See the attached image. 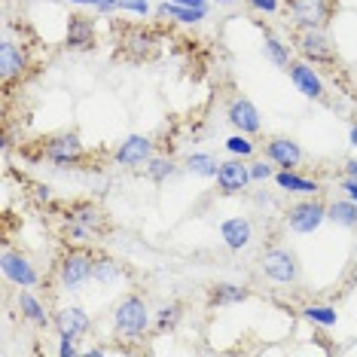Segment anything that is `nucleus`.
<instances>
[{
  "label": "nucleus",
  "mask_w": 357,
  "mask_h": 357,
  "mask_svg": "<svg viewBox=\"0 0 357 357\" xmlns=\"http://www.w3.org/2000/svg\"><path fill=\"white\" fill-rule=\"evenodd\" d=\"M107 229H110L107 214H104L95 202H77V205L68 208V226H64V235H68V238L95 241Z\"/></svg>",
  "instance_id": "obj_1"
},
{
  "label": "nucleus",
  "mask_w": 357,
  "mask_h": 357,
  "mask_svg": "<svg viewBox=\"0 0 357 357\" xmlns=\"http://www.w3.org/2000/svg\"><path fill=\"white\" fill-rule=\"evenodd\" d=\"M113 324H116V333H123L126 339H141L150 327L147 303H144L141 296L128 294L123 303L113 308Z\"/></svg>",
  "instance_id": "obj_2"
},
{
  "label": "nucleus",
  "mask_w": 357,
  "mask_h": 357,
  "mask_svg": "<svg viewBox=\"0 0 357 357\" xmlns=\"http://www.w3.org/2000/svg\"><path fill=\"white\" fill-rule=\"evenodd\" d=\"M92 269H95V254L86 248H70L68 254L61 257L59 263V281L61 287L68 290H77L79 284H86L92 278Z\"/></svg>",
  "instance_id": "obj_3"
},
{
  "label": "nucleus",
  "mask_w": 357,
  "mask_h": 357,
  "mask_svg": "<svg viewBox=\"0 0 357 357\" xmlns=\"http://www.w3.org/2000/svg\"><path fill=\"white\" fill-rule=\"evenodd\" d=\"M287 10L299 31H321L333 15V0H287Z\"/></svg>",
  "instance_id": "obj_4"
},
{
  "label": "nucleus",
  "mask_w": 357,
  "mask_h": 357,
  "mask_svg": "<svg viewBox=\"0 0 357 357\" xmlns=\"http://www.w3.org/2000/svg\"><path fill=\"white\" fill-rule=\"evenodd\" d=\"M43 153H46V159L50 162H55V165H74V162H79L86 156L83 141H79L77 132H61V135L50 137Z\"/></svg>",
  "instance_id": "obj_5"
},
{
  "label": "nucleus",
  "mask_w": 357,
  "mask_h": 357,
  "mask_svg": "<svg viewBox=\"0 0 357 357\" xmlns=\"http://www.w3.org/2000/svg\"><path fill=\"white\" fill-rule=\"evenodd\" d=\"M324 220H327V205L318 202V199L299 202V205H294V208H290V214H287V226L294 232H303V235L314 232Z\"/></svg>",
  "instance_id": "obj_6"
},
{
  "label": "nucleus",
  "mask_w": 357,
  "mask_h": 357,
  "mask_svg": "<svg viewBox=\"0 0 357 357\" xmlns=\"http://www.w3.org/2000/svg\"><path fill=\"white\" fill-rule=\"evenodd\" d=\"M263 272L269 275L272 281L278 284H290L299 278V266H296V257L284 248H272L263 254Z\"/></svg>",
  "instance_id": "obj_7"
},
{
  "label": "nucleus",
  "mask_w": 357,
  "mask_h": 357,
  "mask_svg": "<svg viewBox=\"0 0 357 357\" xmlns=\"http://www.w3.org/2000/svg\"><path fill=\"white\" fill-rule=\"evenodd\" d=\"M296 50L303 52L305 61H314V64H333L336 61L333 46H330V40L324 37V31H299L296 34Z\"/></svg>",
  "instance_id": "obj_8"
},
{
  "label": "nucleus",
  "mask_w": 357,
  "mask_h": 357,
  "mask_svg": "<svg viewBox=\"0 0 357 357\" xmlns=\"http://www.w3.org/2000/svg\"><path fill=\"white\" fill-rule=\"evenodd\" d=\"M248 183H250V168L241 159L220 162V172H217V186H220V192L235 196V192L248 190Z\"/></svg>",
  "instance_id": "obj_9"
},
{
  "label": "nucleus",
  "mask_w": 357,
  "mask_h": 357,
  "mask_svg": "<svg viewBox=\"0 0 357 357\" xmlns=\"http://www.w3.org/2000/svg\"><path fill=\"white\" fill-rule=\"evenodd\" d=\"M55 330H59V336H70V339H79L86 336L89 327H92V321H89V314L83 312L79 305H68V308H59L55 312Z\"/></svg>",
  "instance_id": "obj_10"
},
{
  "label": "nucleus",
  "mask_w": 357,
  "mask_h": 357,
  "mask_svg": "<svg viewBox=\"0 0 357 357\" xmlns=\"http://www.w3.org/2000/svg\"><path fill=\"white\" fill-rule=\"evenodd\" d=\"M153 159V141L144 135H132L123 141V147L116 150V162L126 168H137V165H147Z\"/></svg>",
  "instance_id": "obj_11"
},
{
  "label": "nucleus",
  "mask_w": 357,
  "mask_h": 357,
  "mask_svg": "<svg viewBox=\"0 0 357 357\" xmlns=\"http://www.w3.org/2000/svg\"><path fill=\"white\" fill-rule=\"evenodd\" d=\"M3 275L10 278L13 284H19V287H34L37 284V272L34 266L28 263V257L22 254H13V250H3Z\"/></svg>",
  "instance_id": "obj_12"
},
{
  "label": "nucleus",
  "mask_w": 357,
  "mask_h": 357,
  "mask_svg": "<svg viewBox=\"0 0 357 357\" xmlns=\"http://www.w3.org/2000/svg\"><path fill=\"white\" fill-rule=\"evenodd\" d=\"M287 70H290L294 86L305 98H324V83H321V77L314 74V68H308V61H290Z\"/></svg>",
  "instance_id": "obj_13"
},
{
  "label": "nucleus",
  "mask_w": 357,
  "mask_h": 357,
  "mask_svg": "<svg viewBox=\"0 0 357 357\" xmlns=\"http://www.w3.org/2000/svg\"><path fill=\"white\" fill-rule=\"evenodd\" d=\"M266 159L281 168H296L299 162H303V150H299V144L290 141V137H275V141L266 144Z\"/></svg>",
  "instance_id": "obj_14"
},
{
  "label": "nucleus",
  "mask_w": 357,
  "mask_h": 357,
  "mask_svg": "<svg viewBox=\"0 0 357 357\" xmlns=\"http://www.w3.org/2000/svg\"><path fill=\"white\" fill-rule=\"evenodd\" d=\"M25 68H28L25 52L15 43H10V40H3V43H0V77H3V83H13L15 77H22Z\"/></svg>",
  "instance_id": "obj_15"
},
{
  "label": "nucleus",
  "mask_w": 357,
  "mask_h": 357,
  "mask_svg": "<svg viewBox=\"0 0 357 357\" xmlns=\"http://www.w3.org/2000/svg\"><path fill=\"white\" fill-rule=\"evenodd\" d=\"M229 123L238 128L241 135H257L259 132V113L248 98H235L229 104Z\"/></svg>",
  "instance_id": "obj_16"
},
{
  "label": "nucleus",
  "mask_w": 357,
  "mask_h": 357,
  "mask_svg": "<svg viewBox=\"0 0 357 357\" xmlns=\"http://www.w3.org/2000/svg\"><path fill=\"white\" fill-rule=\"evenodd\" d=\"M68 46L70 50H92L95 46V22L86 15H70L68 22Z\"/></svg>",
  "instance_id": "obj_17"
},
{
  "label": "nucleus",
  "mask_w": 357,
  "mask_h": 357,
  "mask_svg": "<svg viewBox=\"0 0 357 357\" xmlns=\"http://www.w3.org/2000/svg\"><path fill=\"white\" fill-rule=\"evenodd\" d=\"M220 235L226 241V248L232 250H241L250 245V235H254V226H250V220H245V217H232V220H226L220 226Z\"/></svg>",
  "instance_id": "obj_18"
},
{
  "label": "nucleus",
  "mask_w": 357,
  "mask_h": 357,
  "mask_svg": "<svg viewBox=\"0 0 357 357\" xmlns=\"http://www.w3.org/2000/svg\"><path fill=\"white\" fill-rule=\"evenodd\" d=\"M119 43H123V50L132 55V59H150L153 50H156V37H153L150 31H144V28L128 31Z\"/></svg>",
  "instance_id": "obj_19"
},
{
  "label": "nucleus",
  "mask_w": 357,
  "mask_h": 357,
  "mask_svg": "<svg viewBox=\"0 0 357 357\" xmlns=\"http://www.w3.org/2000/svg\"><path fill=\"white\" fill-rule=\"evenodd\" d=\"M92 278L98 284H119L126 278V269L110 257H95V269H92Z\"/></svg>",
  "instance_id": "obj_20"
},
{
  "label": "nucleus",
  "mask_w": 357,
  "mask_h": 357,
  "mask_svg": "<svg viewBox=\"0 0 357 357\" xmlns=\"http://www.w3.org/2000/svg\"><path fill=\"white\" fill-rule=\"evenodd\" d=\"M19 308H22V318L31 321L34 327H46V324H50V314H46V308L40 305V299L31 296L28 290H22V294H19Z\"/></svg>",
  "instance_id": "obj_21"
},
{
  "label": "nucleus",
  "mask_w": 357,
  "mask_h": 357,
  "mask_svg": "<svg viewBox=\"0 0 357 357\" xmlns=\"http://www.w3.org/2000/svg\"><path fill=\"white\" fill-rule=\"evenodd\" d=\"M278 181V186L281 190H290V192H303V196H312V192H318L321 186L314 183V181H305V177H299V174H294V168H284V172L275 177Z\"/></svg>",
  "instance_id": "obj_22"
},
{
  "label": "nucleus",
  "mask_w": 357,
  "mask_h": 357,
  "mask_svg": "<svg viewBox=\"0 0 357 357\" xmlns=\"http://www.w3.org/2000/svg\"><path fill=\"white\" fill-rule=\"evenodd\" d=\"M162 19H174V22H202L205 19V10H192V6H181V3H159L156 10Z\"/></svg>",
  "instance_id": "obj_23"
},
{
  "label": "nucleus",
  "mask_w": 357,
  "mask_h": 357,
  "mask_svg": "<svg viewBox=\"0 0 357 357\" xmlns=\"http://www.w3.org/2000/svg\"><path fill=\"white\" fill-rule=\"evenodd\" d=\"M327 217L339 226H357V202H333L327 205Z\"/></svg>",
  "instance_id": "obj_24"
},
{
  "label": "nucleus",
  "mask_w": 357,
  "mask_h": 357,
  "mask_svg": "<svg viewBox=\"0 0 357 357\" xmlns=\"http://www.w3.org/2000/svg\"><path fill=\"white\" fill-rule=\"evenodd\" d=\"M186 168H190L192 174H199V177H217L220 162H217L214 156H208V153H192V156L186 159Z\"/></svg>",
  "instance_id": "obj_25"
},
{
  "label": "nucleus",
  "mask_w": 357,
  "mask_h": 357,
  "mask_svg": "<svg viewBox=\"0 0 357 357\" xmlns=\"http://www.w3.org/2000/svg\"><path fill=\"white\" fill-rule=\"evenodd\" d=\"M241 299H248V290L238 287V284H217V290L211 294V303H217V305L241 303Z\"/></svg>",
  "instance_id": "obj_26"
},
{
  "label": "nucleus",
  "mask_w": 357,
  "mask_h": 357,
  "mask_svg": "<svg viewBox=\"0 0 357 357\" xmlns=\"http://www.w3.org/2000/svg\"><path fill=\"white\" fill-rule=\"evenodd\" d=\"M147 174H150V181H156V183L168 181V177L174 174V162L165 159V156H153V159L147 162Z\"/></svg>",
  "instance_id": "obj_27"
},
{
  "label": "nucleus",
  "mask_w": 357,
  "mask_h": 357,
  "mask_svg": "<svg viewBox=\"0 0 357 357\" xmlns=\"http://www.w3.org/2000/svg\"><path fill=\"white\" fill-rule=\"evenodd\" d=\"M266 55H269L278 68H287V64H290V52L284 50V43L275 34H269V31H266Z\"/></svg>",
  "instance_id": "obj_28"
},
{
  "label": "nucleus",
  "mask_w": 357,
  "mask_h": 357,
  "mask_svg": "<svg viewBox=\"0 0 357 357\" xmlns=\"http://www.w3.org/2000/svg\"><path fill=\"white\" fill-rule=\"evenodd\" d=\"M305 318L314 324H324V327H333V324H336V312H333L330 305H308Z\"/></svg>",
  "instance_id": "obj_29"
},
{
  "label": "nucleus",
  "mask_w": 357,
  "mask_h": 357,
  "mask_svg": "<svg viewBox=\"0 0 357 357\" xmlns=\"http://www.w3.org/2000/svg\"><path fill=\"white\" fill-rule=\"evenodd\" d=\"M181 303H172V305H165V308H162V312H159V318H156V327L159 330H165V327H174V324L177 321H181Z\"/></svg>",
  "instance_id": "obj_30"
},
{
  "label": "nucleus",
  "mask_w": 357,
  "mask_h": 357,
  "mask_svg": "<svg viewBox=\"0 0 357 357\" xmlns=\"http://www.w3.org/2000/svg\"><path fill=\"white\" fill-rule=\"evenodd\" d=\"M226 147H229V150L235 153V156H241V159L254 153V144H250L245 135H235V137H229V141H226Z\"/></svg>",
  "instance_id": "obj_31"
},
{
  "label": "nucleus",
  "mask_w": 357,
  "mask_h": 357,
  "mask_svg": "<svg viewBox=\"0 0 357 357\" xmlns=\"http://www.w3.org/2000/svg\"><path fill=\"white\" fill-rule=\"evenodd\" d=\"M116 10H126V13H137V15H144L150 10V3L147 0H116Z\"/></svg>",
  "instance_id": "obj_32"
},
{
  "label": "nucleus",
  "mask_w": 357,
  "mask_h": 357,
  "mask_svg": "<svg viewBox=\"0 0 357 357\" xmlns=\"http://www.w3.org/2000/svg\"><path fill=\"white\" fill-rule=\"evenodd\" d=\"M269 177H272V168L266 162H254L250 165V181H269Z\"/></svg>",
  "instance_id": "obj_33"
},
{
  "label": "nucleus",
  "mask_w": 357,
  "mask_h": 357,
  "mask_svg": "<svg viewBox=\"0 0 357 357\" xmlns=\"http://www.w3.org/2000/svg\"><path fill=\"white\" fill-rule=\"evenodd\" d=\"M59 354H61V357H74V354H77L74 339H70V336H61V348H59Z\"/></svg>",
  "instance_id": "obj_34"
},
{
  "label": "nucleus",
  "mask_w": 357,
  "mask_h": 357,
  "mask_svg": "<svg viewBox=\"0 0 357 357\" xmlns=\"http://www.w3.org/2000/svg\"><path fill=\"white\" fill-rule=\"evenodd\" d=\"M254 10H266V13H275L278 10V0H250Z\"/></svg>",
  "instance_id": "obj_35"
},
{
  "label": "nucleus",
  "mask_w": 357,
  "mask_h": 357,
  "mask_svg": "<svg viewBox=\"0 0 357 357\" xmlns=\"http://www.w3.org/2000/svg\"><path fill=\"white\" fill-rule=\"evenodd\" d=\"M342 186L348 190V199H351V202H357V177H345V181H342Z\"/></svg>",
  "instance_id": "obj_36"
},
{
  "label": "nucleus",
  "mask_w": 357,
  "mask_h": 357,
  "mask_svg": "<svg viewBox=\"0 0 357 357\" xmlns=\"http://www.w3.org/2000/svg\"><path fill=\"white\" fill-rule=\"evenodd\" d=\"M92 6H95L98 13H110L113 6H116V0H92Z\"/></svg>",
  "instance_id": "obj_37"
},
{
  "label": "nucleus",
  "mask_w": 357,
  "mask_h": 357,
  "mask_svg": "<svg viewBox=\"0 0 357 357\" xmlns=\"http://www.w3.org/2000/svg\"><path fill=\"white\" fill-rule=\"evenodd\" d=\"M181 6H192V10H205V0H174Z\"/></svg>",
  "instance_id": "obj_38"
},
{
  "label": "nucleus",
  "mask_w": 357,
  "mask_h": 357,
  "mask_svg": "<svg viewBox=\"0 0 357 357\" xmlns=\"http://www.w3.org/2000/svg\"><path fill=\"white\" fill-rule=\"evenodd\" d=\"M345 174H348V177H357V159H351V162L345 165Z\"/></svg>",
  "instance_id": "obj_39"
},
{
  "label": "nucleus",
  "mask_w": 357,
  "mask_h": 357,
  "mask_svg": "<svg viewBox=\"0 0 357 357\" xmlns=\"http://www.w3.org/2000/svg\"><path fill=\"white\" fill-rule=\"evenodd\" d=\"M351 147H354V150H357V123H354V126H351Z\"/></svg>",
  "instance_id": "obj_40"
},
{
  "label": "nucleus",
  "mask_w": 357,
  "mask_h": 357,
  "mask_svg": "<svg viewBox=\"0 0 357 357\" xmlns=\"http://www.w3.org/2000/svg\"><path fill=\"white\" fill-rule=\"evenodd\" d=\"M70 3H92V0H70Z\"/></svg>",
  "instance_id": "obj_41"
},
{
  "label": "nucleus",
  "mask_w": 357,
  "mask_h": 357,
  "mask_svg": "<svg viewBox=\"0 0 357 357\" xmlns=\"http://www.w3.org/2000/svg\"><path fill=\"white\" fill-rule=\"evenodd\" d=\"M217 3H232V0H217Z\"/></svg>",
  "instance_id": "obj_42"
}]
</instances>
